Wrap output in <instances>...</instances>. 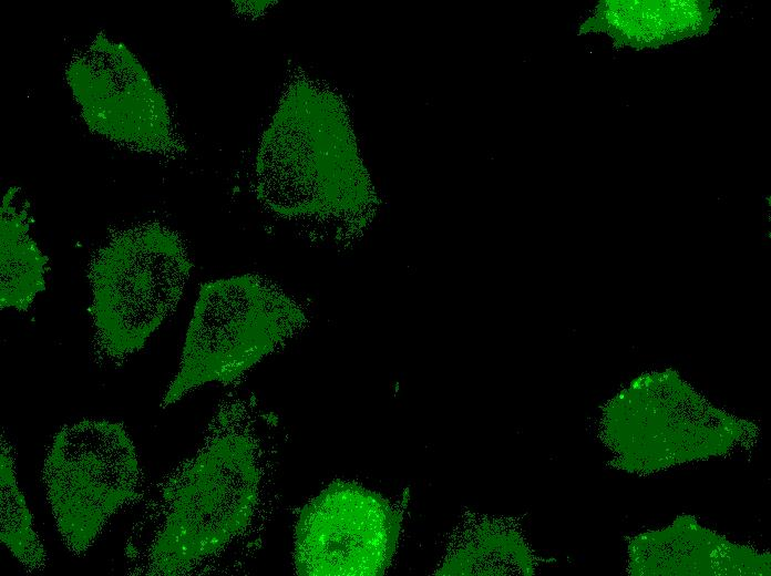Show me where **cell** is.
Returning a JSON list of instances; mask_svg holds the SVG:
<instances>
[{
  "instance_id": "6da1fadb",
  "label": "cell",
  "mask_w": 771,
  "mask_h": 576,
  "mask_svg": "<svg viewBox=\"0 0 771 576\" xmlns=\"http://www.w3.org/2000/svg\"><path fill=\"white\" fill-rule=\"evenodd\" d=\"M263 420L245 399L218 404L201 445L153 486L127 533L126 574L228 570L254 549L273 483Z\"/></svg>"
},
{
  "instance_id": "7a4b0ae2",
  "label": "cell",
  "mask_w": 771,
  "mask_h": 576,
  "mask_svg": "<svg viewBox=\"0 0 771 576\" xmlns=\"http://www.w3.org/2000/svg\"><path fill=\"white\" fill-rule=\"evenodd\" d=\"M191 269L183 241L163 225L144 223L112 234L86 270L94 360L121 366L141 350L175 310Z\"/></svg>"
},
{
  "instance_id": "3957f363",
  "label": "cell",
  "mask_w": 771,
  "mask_h": 576,
  "mask_svg": "<svg viewBox=\"0 0 771 576\" xmlns=\"http://www.w3.org/2000/svg\"><path fill=\"white\" fill-rule=\"evenodd\" d=\"M307 319L282 291L255 275L205 282L198 292L166 409L195 389L229 384L296 335Z\"/></svg>"
},
{
  "instance_id": "277c9868",
  "label": "cell",
  "mask_w": 771,
  "mask_h": 576,
  "mask_svg": "<svg viewBox=\"0 0 771 576\" xmlns=\"http://www.w3.org/2000/svg\"><path fill=\"white\" fill-rule=\"evenodd\" d=\"M42 481L61 541L76 556L144 495L143 470L126 426L105 419L64 424L47 451Z\"/></svg>"
},
{
  "instance_id": "5b68a950",
  "label": "cell",
  "mask_w": 771,
  "mask_h": 576,
  "mask_svg": "<svg viewBox=\"0 0 771 576\" xmlns=\"http://www.w3.org/2000/svg\"><path fill=\"white\" fill-rule=\"evenodd\" d=\"M401 514L381 495L333 481L300 511L294 564L304 576H373L395 552Z\"/></svg>"
},
{
  "instance_id": "8992f818",
  "label": "cell",
  "mask_w": 771,
  "mask_h": 576,
  "mask_svg": "<svg viewBox=\"0 0 771 576\" xmlns=\"http://www.w3.org/2000/svg\"><path fill=\"white\" fill-rule=\"evenodd\" d=\"M66 78L90 128L135 151L171 147L165 100L126 47L97 35L73 58Z\"/></svg>"
},
{
  "instance_id": "52a82bcc",
  "label": "cell",
  "mask_w": 771,
  "mask_h": 576,
  "mask_svg": "<svg viewBox=\"0 0 771 576\" xmlns=\"http://www.w3.org/2000/svg\"><path fill=\"white\" fill-rule=\"evenodd\" d=\"M713 20L712 6L705 0L604 1L589 24L617 45L642 50L703 34Z\"/></svg>"
},
{
  "instance_id": "ba28073f",
  "label": "cell",
  "mask_w": 771,
  "mask_h": 576,
  "mask_svg": "<svg viewBox=\"0 0 771 576\" xmlns=\"http://www.w3.org/2000/svg\"><path fill=\"white\" fill-rule=\"evenodd\" d=\"M17 194L8 189L0 208V306L25 311L45 289L48 258L30 236L29 215Z\"/></svg>"
},
{
  "instance_id": "9c48e42d",
  "label": "cell",
  "mask_w": 771,
  "mask_h": 576,
  "mask_svg": "<svg viewBox=\"0 0 771 576\" xmlns=\"http://www.w3.org/2000/svg\"><path fill=\"white\" fill-rule=\"evenodd\" d=\"M16 449L2 434L0 456L1 542L28 573L42 572L49 562L31 511L17 481Z\"/></svg>"
}]
</instances>
